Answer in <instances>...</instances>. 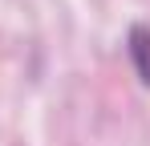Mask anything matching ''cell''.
<instances>
[{
    "label": "cell",
    "mask_w": 150,
    "mask_h": 146,
    "mask_svg": "<svg viewBox=\"0 0 150 146\" xmlns=\"http://www.w3.org/2000/svg\"><path fill=\"white\" fill-rule=\"evenodd\" d=\"M126 49H130V61L138 77L150 85V28L146 24H130V37H126Z\"/></svg>",
    "instance_id": "cell-1"
}]
</instances>
